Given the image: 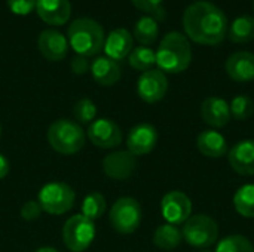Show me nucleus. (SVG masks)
<instances>
[{
	"mask_svg": "<svg viewBox=\"0 0 254 252\" xmlns=\"http://www.w3.org/2000/svg\"><path fill=\"white\" fill-rule=\"evenodd\" d=\"M186 37L204 46L220 45L228 36V16L211 1L198 0L189 4L183 13Z\"/></svg>",
	"mask_w": 254,
	"mask_h": 252,
	"instance_id": "1",
	"label": "nucleus"
},
{
	"mask_svg": "<svg viewBox=\"0 0 254 252\" xmlns=\"http://www.w3.org/2000/svg\"><path fill=\"white\" fill-rule=\"evenodd\" d=\"M192 48L189 39L179 31L164 36L156 50V65L162 73L179 74L190 65Z\"/></svg>",
	"mask_w": 254,
	"mask_h": 252,
	"instance_id": "2",
	"label": "nucleus"
},
{
	"mask_svg": "<svg viewBox=\"0 0 254 252\" xmlns=\"http://www.w3.org/2000/svg\"><path fill=\"white\" fill-rule=\"evenodd\" d=\"M68 46L82 56H94L100 53L104 48V30L103 27L91 18L74 19L67 30Z\"/></svg>",
	"mask_w": 254,
	"mask_h": 252,
	"instance_id": "3",
	"label": "nucleus"
},
{
	"mask_svg": "<svg viewBox=\"0 0 254 252\" xmlns=\"http://www.w3.org/2000/svg\"><path fill=\"white\" fill-rule=\"evenodd\" d=\"M46 138L49 146L60 154L70 156L79 153L86 141L83 128L70 119H58L48 128Z\"/></svg>",
	"mask_w": 254,
	"mask_h": 252,
	"instance_id": "4",
	"label": "nucleus"
},
{
	"mask_svg": "<svg viewBox=\"0 0 254 252\" xmlns=\"http://www.w3.org/2000/svg\"><path fill=\"white\" fill-rule=\"evenodd\" d=\"M182 235L186 244L198 250H208L219 239V226L216 220L205 214L192 215L182 227Z\"/></svg>",
	"mask_w": 254,
	"mask_h": 252,
	"instance_id": "5",
	"label": "nucleus"
},
{
	"mask_svg": "<svg viewBox=\"0 0 254 252\" xmlns=\"http://www.w3.org/2000/svg\"><path fill=\"white\" fill-rule=\"evenodd\" d=\"M141 218H143L141 205L138 203L137 199L129 198V196L119 198L112 205L110 212H109L110 226L113 227L116 233H121V235L134 233L140 227Z\"/></svg>",
	"mask_w": 254,
	"mask_h": 252,
	"instance_id": "6",
	"label": "nucleus"
},
{
	"mask_svg": "<svg viewBox=\"0 0 254 252\" xmlns=\"http://www.w3.org/2000/svg\"><path fill=\"white\" fill-rule=\"evenodd\" d=\"M76 201L74 190L61 181H52L45 184L37 196V202L40 203L43 212L49 215H63L68 212Z\"/></svg>",
	"mask_w": 254,
	"mask_h": 252,
	"instance_id": "7",
	"label": "nucleus"
},
{
	"mask_svg": "<svg viewBox=\"0 0 254 252\" xmlns=\"http://www.w3.org/2000/svg\"><path fill=\"white\" fill-rule=\"evenodd\" d=\"M95 224L82 214L70 217L63 227V241L71 252L86 251L95 239Z\"/></svg>",
	"mask_w": 254,
	"mask_h": 252,
	"instance_id": "8",
	"label": "nucleus"
},
{
	"mask_svg": "<svg viewBox=\"0 0 254 252\" xmlns=\"http://www.w3.org/2000/svg\"><path fill=\"white\" fill-rule=\"evenodd\" d=\"M161 214L168 224L183 226L192 217V202L180 190L168 192L161 201Z\"/></svg>",
	"mask_w": 254,
	"mask_h": 252,
	"instance_id": "9",
	"label": "nucleus"
},
{
	"mask_svg": "<svg viewBox=\"0 0 254 252\" xmlns=\"http://www.w3.org/2000/svg\"><path fill=\"white\" fill-rule=\"evenodd\" d=\"M86 137L89 138V141L100 149H116L122 140H124V134L121 126L112 120V119H95L86 131Z\"/></svg>",
	"mask_w": 254,
	"mask_h": 252,
	"instance_id": "10",
	"label": "nucleus"
},
{
	"mask_svg": "<svg viewBox=\"0 0 254 252\" xmlns=\"http://www.w3.org/2000/svg\"><path fill=\"white\" fill-rule=\"evenodd\" d=\"M168 91V79L165 73H162L159 68L149 70L141 73V76L137 80V94L138 97L147 102L155 104L164 100Z\"/></svg>",
	"mask_w": 254,
	"mask_h": 252,
	"instance_id": "11",
	"label": "nucleus"
},
{
	"mask_svg": "<svg viewBox=\"0 0 254 252\" xmlns=\"http://www.w3.org/2000/svg\"><path fill=\"white\" fill-rule=\"evenodd\" d=\"M137 169V156L128 150H118L103 159V172L118 181H125L134 175Z\"/></svg>",
	"mask_w": 254,
	"mask_h": 252,
	"instance_id": "12",
	"label": "nucleus"
},
{
	"mask_svg": "<svg viewBox=\"0 0 254 252\" xmlns=\"http://www.w3.org/2000/svg\"><path fill=\"white\" fill-rule=\"evenodd\" d=\"M158 143V131L150 123H138L132 126L127 135V150L134 156L149 154Z\"/></svg>",
	"mask_w": 254,
	"mask_h": 252,
	"instance_id": "13",
	"label": "nucleus"
},
{
	"mask_svg": "<svg viewBox=\"0 0 254 252\" xmlns=\"http://www.w3.org/2000/svg\"><path fill=\"white\" fill-rule=\"evenodd\" d=\"M37 48L43 55V58L57 62L67 56L68 40L58 30H43L37 39Z\"/></svg>",
	"mask_w": 254,
	"mask_h": 252,
	"instance_id": "14",
	"label": "nucleus"
},
{
	"mask_svg": "<svg viewBox=\"0 0 254 252\" xmlns=\"http://www.w3.org/2000/svg\"><path fill=\"white\" fill-rule=\"evenodd\" d=\"M228 162L231 168L244 177L254 175V140H241L228 151Z\"/></svg>",
	"mask_w": 254,
	"mask_h": 252,
	"instance_id": "15",
	"label": "nucleus"
},
{
	"mask_svg": "<svg viewBox=\"0 0 254 252\" xmlns=\"http://www.w3.org/2000/svg\"><path fill=\"white\" fill-rule=\"evenodd\" d=\"M201 117L211 129H220L231 120L229 102L220 97H208L201 104Z\"/></svg>",
	"mask_w": 254,
	"mask_h": 252,
	"instance_id": "16",
	"label": "nucleus"
},
{
	"mask_svg": "<svg viewBox=\"0 0 254 252\" xmlns=\"http://www.w3.org/2000/svg\"><path fill=\"white\" fill-rule=\"evenodd\" d=\"M39 18L49 25H63L71 16L70 0H36Z\"/></svg>",
	"mask_w": 254,
	"mask_h": 252,
	"instance_id": "17",
	"label": "nucleus"
},
{
	"mask_svg": "<svg viewBox=\"0 0 254 252\" xmlns=\"http://www.w3.org/2000/svg\"><path fill=\"white\" fill-rule=\"evenodd\" d=\"M228 76L234 82L247 83L254 80V53L249 50H240L226 59L225 64Z\"/></svg>",
	"mask_w": 254,
	"mask_h": 252,
	"instance_id": "18",
	"label": "nucleus"
},
{
	"mask_svg": "<svg viewBox=\"0 0 254 252\" xmlns=\"http://www.w3.org/2000/svg\"><path fill=\"white\" fill-rule=\"evenodd\" d=\"M134 39L127 28H115L109 33L107 39L104 40V52L106 56L113 61L125 59L132 50Z\"/></svg>",
	"mask_w": 254,
	"mask_h": 252,
	"instance_id": "19",
	"label": "nucleus"
},
{
	"mask_svg": "<svg viewBox=\"0 0 254 252\" xmlns=\"http://www.w3.org/2000/svg\"><path fill=\"white\" fill-rule=\"evenodd\" d=\"M196 149L199 153L210 159H220L228 154V141L216 129H205L196 137Z\"/></svg>",
	"mask_w": 254,
	"mask_h": 252,
	"instance_id": "20",
	"label": "nucleus"
},
{
	"mask_svg": "<svg viewBox=\"0 0 254 252\" xmlns=\"http://www.w3.org/2000/svg\"><path fill=\"white\" fill-rule=\"evenodd\" d=\"M92 79L101 86H113L121 80L122 71L116 61L107 56H97L89 68Z\"/></svg>",
	"mask_w": 254,
	"mask_h": 252,
	"instance_id": "21",
	"label": "nucleus"
},
{
	"mask_svg": "<svg viewBox=\"0 0 254 252\" xmlns=\"http://www.w3.org/2000/svg\"><path fill=\"white\" fill-rule=\"evenodd\" d=\"M183 241V235H182V229H179L177 226L173 224H161L155 233H153V244L156 248L162 250V251H173L176 250Z\"/></svg>",
	"mask_w": 254,
	"mask_h": 252,
	"instance_id": "22",
	"label": "nucleus"
},
{
	"mask_svg": "<svg viewBox=\"0 0 254 252\" xmlns=\"http://www.w3.org/2000/svg\"><path fill=\"white\" fill-rule=\"evenodd\" d=\"M228 37L231 42L243 45L254 39V16L241 15L237 16L228 28Z\"/></svg>",
	"mask_w": 254,
	"mask_h": 252,
	"instance_id": "23",
	"label": "nucleus"
},
{
	"mask_svg": "<svg viewBox=\"0 0 254 252\" xmlns=\"http://www.w3.org/2000/svg\"><path fill=\"white\" fill-rule=\"evenodd\" d=\"M158 34H159V22L150 15L141 16L134 25V37L137 39L138 43H141V46H149L155 43Z\"/></svg>",
	"mask_w": 254,
	"mask_h": 252,
	"instance_id": "24",
	"label": "nucleus"
},
{
	"mask_svg": "<svg viewBox=\"0 0 254 252\" xmlns=\"http://www.w3.org/2000/svg\"><path fill=\"white\" fill-rule=\"evenodd\" d=\"M234 206L241 217L254 218V184H244L235 192Z\"/></svg>",
	"mask_w": 254,
	"mask_h": 252,
	"instance_id": "25",
	"label": "nucleus"
},
{
	"mask_svg": "<svg viewBox=\"0 0 254 252\" xmlns=\"http://www.w3.org/2000/svg\"><path fill=\"white\" fill-rule=\"evenodd\" d=\"M128 62L134 70L149 71L156 64V52L149 46H138L131 50L128 55Z\"/></svg>",
	"mask_w": 254,
	"mask_h": 252,
	"instance_id": "26",
	"label": "nucleus"
},
{
	"mask_svg": "<svg viewBox=\"0 0 254 252\" xmlns=\"http://www.w3.org/2000/svg\"><path fill=\"white\" fill-rule=\"evenodd\" d=\"M106 209H107V203L100 192L88 193L82 202V215H85L91 221L100 220L104 215Z\"/></svg>",
	"mask_w": 254,
	"mask_h": 252,
	"instance_id": "27",
	"label": "nucleus"
},
{
	"mask_svg": "<svg viewBox=\"0 0 254 252\" xmlns=\"http://www.w3.org/2000/svg\"><path fill=\"white\" fill-rule=\"evenodd\" d=\"M214 252H254V247L243 235H229L220 239Z\"/></svg>",
	"mask_w": 254,
	"mask_h": 252,
	"instance_id": "28",
	"label": "nucleus"
},
{
	"mask_svg": "<svg viewBox=\"0 0 254 252\" xmlns=\"http://www.w3.org/2000/svg\"><path fill=\"white\" fill-rule=\"evenodd\" d=\"M74 122L82 125H91L97 117V105L91 98H80L73 107Z\"/></svg>",
	"mask_w": 254,
	"mask_h": 252,
	"instance_id": "29",
	"label": "nucleus"
},
{
	"mask_svg": "<svg viewBox=\"0 0 254 252\" xmlns=\"http://www.w3.org/2000/svg\"><path fill=\"white\" fill-rule=\"evenodd\" d=\"M229 108H231V116L238 120H247L254 113V101L249 95H237L231 102H229Z\"/></svg>",
	"mask_w": 254,
	"mask_h": 252,
	"instance_id": "30",
	"label": "nucleus"
},
{
	"mask_svg": "<svg viewBox=\"0 0 254 252\" xmlns=\"http://www.w3.org/2000/svg\"><path fill=\"white\" fill-rule=\"evenodd\" d=\"M164 0H131V3L141 12L149 13L156 21H162L165 18V10L162 7Z\"/></svg>",
	"mask_w": 254,
	"mask_h": 252,
	"instance_id": "31",
	"label": "nucleus"
},
{
	"mask_svg": "<svg viewBox=\"0 0 254 252\" xmlns=\"http://www.w3.org/2000/svg\"><path fill=\"white\" fill-rule=\"evenodd\" d=\"M7 7L15 15H28L36 9V0H7Z\"/></svg>",
	"mask_w": 254,
	"mask_h": 252,
	"instance_id": "32",
	"label": "nucleus"
},
{
	"mask_svg": "<svg viewBox=\"0 0 254 252\" xmlns=\"http://www.w3.org/2000/svg\"><path fill=\"white\" fill-rule=\"evenodd\" d=\"M42 212H43V209L37 201H28L21 206V217L25 221H34V220L40 218Z\"/></svg>",
	"mask_w": 254,
	"mask_h": 252,
	"instance_id": "33",
	"label": "nucleus"
},
{
	"mask_svg": "<svg viewBox=\"0 0 254 252\" xmlns=\"http://www.w3.org/2000/svg\"><path fill=\"white\" fill-rule=\"evenodd\" d=\"M70 67H71V71L74 74H85L89 71L91 68V62L88 61L86 56H82V55H74L71 62H70Z\"/></svg>",
	"mask_w": 254,
	"mask_h": 252,
	"instance_id": "34",
	"label": "nucleus"
},
{
	"mask_svg": "<svg viewBox=\"0 0 254 252\" xmlns=\"http://www.w3.org/2000/svg\"><path fill=\"white\" fill-rule=\"evenodd\" d=\"M9 169H10L9 160L4 157V154L0 153V180H3L9 174Z\"/></svg>",
	"mask_w": 254,
	"mask_h": 252,
	"instance_id": "35",
	"label": "nucleus"
},
{
	"mask_svg": "<svg viewBox=\"0 0 254 252\" xmlns=\"http://www.w3.org/2000/svg\"><path fill=\"white\" fill-rule=\"evenodd\" d=\"M34 252H60V251H57L55 248H51V247H43V248H39L37 251H34Z\"/></svg>",
	"mask_w": 254,
	"mask_h": 252,
	"instance_id": "36",
	"label": "nucleus"
},
{
	"mask_svg": "<svg viewBox=\"0 0 254 252\" xmlns=\"http://www.w3.org/2000/svg\"><path fill=\"white\" fill-rule=\"evenodd\" d=\"M198 252H214V251H211V250L208 248V250H201V251H198Z\"/></svg>",
	"mask_w": 254,
	"mask_h": 252,
	"instance_id": "37",
	"label": "nucleus"
},
{
	"mask_svg": "<svg viewBox=\"0 0 254 252\" xmlns=\"http://www.w3.org/2000/svg\"><path fill=\"white\" fill-rule=\"evenodd\" d=\"M0 138H1V123H0Z\"/></svg>",
	"mask_w": 254,
	"mask_h": 252,
	"instance_id": "38",
	"label": "nucleus"
},
{
	"mask_svg": "<svg viewBox=\"0 0 254 252\" xmlns=\"http://www.w3.org/2000/svg\"><path fill=\"white\" fill-rule=\"evenodd\" d=\"M253 10H254V0H253Z\"/></svg>",
	"mask_w": 254,
	"mask_h": 252,
	"instance_id": "39",
	"label": "nucleus"
}]
</instances>
